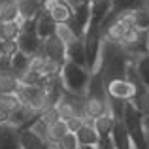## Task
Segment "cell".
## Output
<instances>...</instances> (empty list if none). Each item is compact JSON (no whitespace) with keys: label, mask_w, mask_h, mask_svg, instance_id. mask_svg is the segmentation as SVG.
Segmentation results:
<instances>
[{"label":"cell","mask_w":149,"mask_h":149,"mask_svg":"<svg viewBox=\"0 0 149 149\" xmlns=\"http://www.w3.org/2000/svg\"><path fill=\"white\" fill-rule=\"evenodd\" d=\"M2 55H4V42L0 40V57H2Z\"/></svg>","instance_id":"obj_36"},{"label":"cell","mask_w":149,"mask_h":149,"mask_svg":"<svg viewBox=\"0 0 149 149\" xmlns=\"http://www.w3.org/2000/svg\"><path fill=\"white\" fill-rule=\"evenodd\" d=\"M11 61V72L15 74V76H21L23 72H26L29 70V61H30V57L29 55H25L23 51H17V53L13 55V57L10 58Z\"/></svg>","instance_id":"obj_23"},{"label":"cell","mask_w":149,"mask_h":149,"mask_svg":"<svg viewBox=\"0 0 149 149\" xmlns=\"http://www.w3.org/2000/svg\"><path fill=\"white\" fill-rule=\"evenodd\" d=\"M2 70H11V61H10V57H6V55L0 57V72H2Z\"/></svg>","instance_id":"obj_35"},{"label":"cell","mask_w":149,"mask_h":149,"mask_svg":"<svg viewBox=\"0 0 149 149\" xmlns=\"http://www.w3.org/2000/svg\"><path fill=\"white\" fill-rule=\"evenodd\" d=\"M55 36H57L64 45H70L74 40H77V38H79L72 29H70L68 23H64V25H57V29H55Z\"/></svg>","instance_id":"obj_25"},{"label":"cell","mask_w":149,"mask_h":149,"mask_svg":"<svg viewBox=\"0 0 149 149\" xmlns=\"http://www.w3.org/2000/svg\"><path fill=\"white\" fill-rule=\"evenodd\" d=\"M147 53H149V32H147Z\"/></svg>","instance_id":"obj_39"},{"label":"cell","mask_w":149,"mask_h":149,"mask_svg":"<svg viewBox=\"0 0 149 149\" xmlns=\"http://www.w3.org/2000/svg\"><path fill=\"white\" fill-rule=\"evenodd\" d=\"M66 61L85 66L87 57H85V42H83V36L77 38V40H74L70 45H66Z\"/></svg>","instance_id":"obj_8"},{"label":"cell","mask_w":149,"mask_h":149,"mask_svg":"<svg viewBox=\"0 0 149 149\" xmlns=\"http://www.w3.org/2000/svg\"><path fill=\"white\" fill-rule=\"evenodd\" d=\"M64 2L70 6V10H72V11H76V10H79V8H83L85 4H89L87 0H64Z\"/></svg>","instance_id":"obj_33"},{"label":"cell","mask_w":149,"mask_h":149,"mask_svg":"<svg viewBox=\"0 0 149 149\" xmlns=\"http://www.w3.org/2000/svg\"><path fill=\"white\" fill-rule=\"evenodd\" d=\"M77 149H95V146H79Z\"/></svg>","instance_id":"obj_37"},{"label":"cell","mask_w":149,"mask_h":149,"mask_svg":"<svg viewBox=\"0 0 149 149\" xmlns=\"http://www.w3.org/2000/svg\"><path fill=\"white\" fill-rule=\"evenodd\" d=\"M132 19H134V26L138 30H143V32H149V10L143 6L132 10Z\"/></svg>","instance_id":"obj_22"},{"label":"cell","mask_w":149,"mask_h":149,"mask_svg":"<svg viewBox=\"0 0 149 149\" xmlns=\"http://www.w3.org/2000/svg\"><path fill=\"white\" fill-rule=\"evenodd\" d=\"M10 117H11V113L0 104V125H8L10 123Z\"/></svg>","instance_id":"obj_34"},{"label":"cell","mask_w":149,"mask_h":149,"mask_svg":"<svg viewBox=\"0 0 149 149\" xmlns=\"http://www.w3.org/2000/svg\"><path fill=\"white\" fill-rule=\"evenodd\" d=\"M38 53H42L49 61H57V62H62V64L66 62V45L55 34L45 38V40H42V45H40Z\"/></svg>","instance_id":"obj_6"},{"label":"cell","mask_w":149,"mask_h":149,"mask_svg":"<svg viewBox=\"0 0 149 149\" xmlns=\"http://www.w3.org/2000/svg\"><path fill=\"white\" fill-rule=\"evenodd\" d=\"M91 21L102 23V19L111 11V0H91Z\"/></svg>","instance_id":"obj_16"},{"label":"cell","mask_w":149,"mask_h":149,"mask_svg":"<svg viewBox=\"0 0 149 149\" xmlns=\"http://www.w3.org/2000/svg\"><path fill=\"white\" fill-rule=\"evenodd\" d=\"M130 64V57L128 53L121 47L119 44H111V42L102 40V51H100V64L98 72L102 74V79H117V77L127 76V68Z\"/></svg>","instance_id":"obj_1"},{"label":"cell","mask_w":149,"mask_h":149,"mask_svg":"<svg viewBox=\"0 0 149 149\" xmlns=\"http://www.w3.org/2000/svg\"><path fill=\"white\" fill-rule=\"evenodd\" d=\"M132 106H134L136 109H138L140 113H142L143 117H147L149 115V89L146 87L143 91H140V93H136V96L132 100H128Z\"/></svg>","instance_id":"obj_21"},{"label":"cell","mask_w":149,"mask_h":149,"mask_svg":"<svg viewBox=\"0 0 149 149\" xmlns=\"http://www.w3.org/2000/svg\"><path fill=\"white\" fill-rule=\"evenodd\" d=\"M58 111V117L62 121H70L74 117H83L85 115V96H77L72 93H62V96L55 104Z\"/></svg>","instance_id":"obj_3"},{"label":"cell","mask_w":149,"mask_h":149,"mask_svg":"<svg viewBox=\"0 0 149 149\" xmlns=\"http://www.w3.org/2000/svg\"><path fill=\"white\" fill-rule=\"evenodd\" d=\"M142 6V0H111L113 11H132Z\"/></svg>","instance_id":"obj_28"},{"label":"cell","mask_w":149,"mask_h":149,"mask_svg":"<svg viewBox=\"0 0 149 149\" xmlns=\"http://www.w3.org/2000/svg\"><path fill=\"white\" fill-rule=\"evenodd\" d=\"M21 32L19 21H0V40L2 42H15Z\"/></svg>","instance_id":"obj_19"},{"label":"cell","mask_w":149,"mask_h":149,"mask_svg":"<svg viewBox=\"0 0 149 149\" xmlns=\"http://www.w3.org/2000/svg\"><path fill=\"white\" fill-rule=\"evenodd\" d=\"M42 79H44V76L38 72H34V70H26V72H23L21 76H19V85H25V87H30V85H40Z\"/></svg>","instance_id":"obj_27"},{"label":"cell","mask_w":149,"mask_h":149,"mask_svg":"<svg viewBox=\"0 0 149 149\" xmlns=\"http://www.w3.org/2000/svg\"><path fill=\"white\" fill-rule=\"evenodd\" d=\"M47 15L53 19L55 23H57V25H64V23H68L70 19H72L74 11L70 10V6L64 2V0H57L55 6L47 11Z\"/></svg>","instance_id":"obj_10"},{"label":"cell","mask_w":149,"mask_h":149,"mask_svg":"<svg viewBox=\"0 0 149 149\" xmlns=\"http://www.w3.org/2000/svg\"><path fill=\"white\" fill-rule=\"evenodd\" d=\"M55 29H57V23H55L47 13L42 11V13L36 17V34L40 36V40H45V38L53 36Z\"/></svg>","instance_id":"obj_11"},{"label":"cell","mask_w":149,"mask_h":149,"mask_svg":"<svg viewBox=\"0 0 149 149\" xmlns=\"http://www.w3.org/2000/svg\"><path fill=\"white\" fill-rule=\"evenodd\" d=\"M89 121H93V119H89L87 115H83V117H74V119H70V121H64V123H66V127H68V132L76 134V132L79 130V128L83 127L85 123H89Z\"/></svg>","instance_id":"obj_30"},{"label":"cell","mask_w":149,"mask_h":149,"mask_svg":"<svg viewBox=\"0 0 149 149\" xmlns=\"http://www.w3.org/2000/svg\"><path fill=\"white\" fill-rule=\"evenodd\" d=\"M91 79V72L85 66L76 64V62L66 61L61 72V83L66 93H72L77 96H85L87 93V85Z\"/></svg>","instance_id":"obj_2"},{"label":"cell","mask_w":149,"mask_h":149,"mask_svg":"<svg viewBox=\"0 0 149 149\" xmlns=\"http://www.w3.org/2000/svg\"><path fill=\"white\" fill-rule=\"evenodd\" d=\"M40 149H51V147H49V143H47V142H45V143H44V146H42Z\"/></svg>","instance_id":"obj_38"},{"label":"cell","mask_w":149,"mask_h":149,"mask_svg":"<svg viewBox=\"0 0 149 149\" xmlns=\"http://www.w3.org/2000/svg\"><path fill=\"white\" fill-rule=\"evenodd\" d=\"M136 68V72H138V77L140 81L143 83V87L149 89V55H143V57H140L136 62H132Z\"/></svg>","instance_id":"obj_24"},{"label":"cell","mask_w":149,"mask_h":149,"mask_svg":"<svg viewBox=\"0 0 149 149\" xmlns=\"http://www.w3.org/2000/svg\"><path fill=\"white\" fill-rule=\"evenodd\" d=\"M87 2H91V0H87Z\"/></svg>","instance_id":"obj_40"},{"label":"cell","mask_w":149,"mask_h":149,"mask_svg":"<svg viewBox=\"0 0 149 149\" xmlns=\"http://www.w3.org/2000/svg\"><path fill=\"white\" fill-rule=\"evenodd\" d=\"M95 149H115V142H113L111 134L100 136L98 142H96V146H95Z\"/></svg>","instance_id":"obj_32"},{"label":"cell","mask_w":149,"mask_h":149,"mask_svg":"<svg viewBox=\"0 0 149 149\" xmlns=\"http://www.w3.org/2000/svg\"><path fill=\"white\" fill-rule=\"evenodd\" d=\"M49 146H53L55 149H77V147H79V143H77L76 134L68 132V134H64L57 143H49Z\"/></svg>","instance_id":"obj_29"},{"label":"cell","mask_w":149,"mask_h":149,"mask_svg":"<svg viewBox=\"0 0 149 149\" xmlns=\"http://www.w3.org/2000/svg\"><path fill=\"white\" fill-rule=\"evenodd\" d=\"M19 132L13 125H0V149H21Z\"/></svg>","instance_id":"obj_7"},{"label":"cell","mask_w":149,"mask_h":149,"mask_svg":"<svg viewBox=\"0 0 149 149\" xmlns=\"http://www.w3.org/2000/svg\"><path fill=\"white\" fill-rule=\"evenodd\" d=\"M19 8L15 0H6L0 4V21H19Z\"/></svg>","instance_id":"obj_20"},{"label":"cell","mask_w":149,"mask_h":149,"mask_svg":"<svg viewBox=\"0 0 149 149\" xmlns=\"http://www.w3.org/2000/svg\"><path fill=\"white\" fill-rule=\"evenodd\" d=\"M15 2H17L21 19H36L42 13V2L44 0H15Z\"/></svg>","instance_id":"obj_9"},{"label":"cell","mask_w":149,"mask_h":149,"mask_svg":"<svg viewBox=\"0 0 149 149\" xmlns=\"http://www.w3.org/2000/svg\"><path fill=\"white\" fill-rule=\"evenodd\" d=\"M17 95H19V98H21L23 106L30 108L32 111H36V113H42L44 109L49 108V104H47V93H45L42 87H38V85H30V87L19 85Z\"/></svg>","instance_id":"obj_4"},{"label":"cell","mask_w":149,"mask_h":149,"mask_svg":"<svg viewBox=\"0 0 149 149\" xmlns=\"http://www.w3.org/2000/svg\"><path fill=\"white\" fill-rule=\"evenodd\" d=\"M0 104H2L10 113H13L23 106V102H21L17 93H10V95H0Z\"/></svg>","instance_id":"obj_26"},{"label":"cell","mask_w":149,"mask_h":149,"mask_svg":"<svg viewBox=\"0 0 149 149\" xmlns=\"http://www.w3.org/2000/svg\"><path fill=\"white\" fill-rule=\"evenodd\" d=\"M19 142H21V149H40L45 143V140H42L30 128H23L19 132Z\"/></svg>","instance_id":"obj_17"},{"label":"cell","mask_w":149,"mask_h":149,"mask_svg":"<svg viewBox=\"0 0 149 149\" xmlns=\"http://www.w3.org/2000/svg\"><path fill=\"white\" fill-rule=\"evenodd\" d=\"M61 117H58V111H57V108H47V109H44V111L40 113V121H44L45 125H51V123H55V121H58Z\"/></svg>","instance_id":"obj_31"},{"label":"cell","mask_w":149,"mask_h":149,"mask_svg":"<svg viewBox=\"0 0 149 149\" xmlns=\"http://www.w3.org/2000/svg\"><path fill=\"white\" fill-rule=\"evenodd\" d=\"M64 134H68V127H66V123L62 119H58V121H55V123L47 125V130H45V142H47V143H57Z\"/></svg>","instance_id":"obj_18"},{"label":"cell","mask_w":149,"mask_h":149,"mask_svg":"<svg viewBox=\"0 0 149 149\" xmlns=\"http://www.w3.org/2000/svg\"><path fill=\"white\" fill-rule=\"evenodd\" d=\"M76 138H77V143H79V146H96L100 136L96 134V130L93 128V121H89V123H85L83 127L76 132Z\"/></svg>","instance_id":"obj_15"},{"label":"cell","mask_w":149,"mask_h":149,"mask_svg":"<svg viewBox=\"0 0 149 149\" xmlns=\"http://www.w3.org/2000/svg\"><path fill=\"white\" fill-rule=\"evenodd\" d=\"M115 121L117 119L113 117V113H104V115L93 119V128L96 130L98 136H108V134H111L113 127H115Z\"/></svg>","instance_id":"obj_14"},{"label":"cell","mask_w":149,"mask_h":149,"mask_svg":"<svg viewBox=\"0 0 149 149\" xmlns=\"http://www.w3.org/2000/svg\"><path fill=\"white\" fill-rule=\"evenodd\" d=\"M106 87V95L113 100H123V102H128L136 96V87L127 79V77H117V79H109L104 83Z\"/></svg>","instance_id":"obj_5"},{"label":"cell","mask_w":149,"mask_h":149,"mask_svg":"<svg viewBox=\"0 0 149 149\" xmlns=\"http://www.w3.org/2000/svg\"><path fill=\"white\" fill-rule=\"evenodd\" d=\"M19 91V77L11 70H2L0 72V95H10V93Z\"/></svg>","instance_id":"obj_13"},{"label":"cell","mask_w":149,"mask_h":149,"mask_svg":"<svg viewBox=\"0 0 149 149\" xmlns=\"http://www.w3.org/2000/svg\"><path fill=\"white\" fill-rule=\"evenodd\" d=\"M111 138L115 142V149H130V136H128V130L121 119L115 121V127L111 130Z\"/></svg>","instance_id":"obj_12"}]
</instances>
